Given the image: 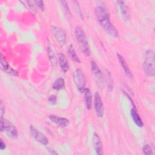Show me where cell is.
Here are the masks:
<instances>
[{
	"mask_svg": "<svg viewBox=\"0 0 155 155\" xmlns=\"http://www.w3.org/2000/svg\"><path fill=\"white\" fill-rule=\"evenodd\" d=\"M95 15L97 21L104 30L110 36L117 38L118 36V31L110 22V16L105 8L103 6L98 5L95 8Z\"/></svg>",
	"mask_w": 155,
	"mask_h": 155,
	"instance_id": "obj_1",
	"label": "cell"
},
{
	"mask_svg": "<svg viewBox=\"0 0 155 155\" xmlns=\"http://www.w3.org/2000/svg\"><path fill=\"white\" fill-rule=\"evenodd\" d=\"M74 36L81 51L86 56H89L91 54L90 46L86 35L81 27L78 26L75 28Z\"/></svg>",
	"mask_w": 155,
	"mask_h": 155,
	"instance_id": "obj_2",
	"label": "cell"
},
{
	"mask_svg": "<svg viewBox=\"0 0 155 155\" xmlns=\"http://www.w3.org/2000/svg\"><path fill=\"white\" fill-rule=\"evenodd\" d=\"M143 70L147 76L153 77L155 74L154 53L152 50L145 51L143 61Z\"/></svg>",
	"mask_w": 155,
	"mask_h": 155,
	"instance_id": "obj_3",
	"label": "cell"
},
{
	"mask_svg": "<svg viewBox=\"0 0 155 155\" xmlns=\"http://www.w3.org/2000/svg\"><path fill=\"white\" fill-rule=\"evenodd\" d=\"M73 79L78 90L81 93H84L86 88V79L83 71L79 68L75 70L73 73Z\"/></svg>",
	"mask_w": 155,
	"mask_h": 155,
	"instance_id": "obj_4",
	"label": "cell"
},
{
	"mask_svg": "<svg viewBox=\"0 0 155 155\" xmlns=\"http://www.w3.org/2000/svg\"><path fill=\"white\" fill-rule=\"evenodd\" d=\"M51 30L54 37L55 38V39L59 43V44L61 46L65 45L67 41V36L64 30L55 25H52Z\"/></svg>",
	"mask_w": 155,
	"mask_h": 155,
	"instance_id": "obj_5",
	"label": "cell"
},
{
	"mask_svg": "<svg viewBox=\"0 0 155 155\" xmlns=\"http://www.w3.org/2000/svg\"><path fill=\"white\" fill-rule=\"evenodd\" d=\"M4 131L5 132L8 137L12 139H16L18 137V132L16 127L5 119H4Z\"/></svg>",
	"mask_w": 155,
	"mask_h": 155,
	"instance_id": "obj_6",
	"label": "cell"
},
{
	"mask_svg": "<svg viewBox=\"0 0 155 155\" xmlns=\"http://www.w3.org/2000/svg\"><path fill=\"white\" fill-rule=\"evenodd\" d=\"M94 107L96 114L99 117H102L104 113V108L102 101L98 92H96L94 93Z\"/></svg>",
	"mask_w": 155,
	"mask_h": 155,
	"instance_id": "obj_7",
	"label": "cell"
},
{
	"mask_svg": "<svg viewBox=\"0 0 155 155\" xmlns=\"http://www.w3.org/2000/svg\"><path fill=\"white\" fill-rule=\"evenodd\" d=\"M91 70L97 83L101 85H103L104 83V75L100 68L99 67V66L97 65L96 62L93 60L91 61Z\"/></svg>",
	"mask_w": 155,
	"mask_h": 155,
	"instance_id": "obj_8",
	"label": "cell"
},
{
	"mask_svg": "<svg viewBox=\"0 0 155 155\" xmlns=\"http://www.w3.org/2000/svg\"><path fill=\"white\" fill-rule=\"evenodd\" d=\"M30 131L33 136V137L38 142L41 143L44 145H47L48 142V139L42 133L39 131L36 128H35L32 125L30 127Z\"/></svg>",
	"mask_w": 155,
	"mask_h": 155,
	"instance_id": "obj_9",
	"label": "cell"
},
{
	"mask_svg": "<svg viewBox=\"0 0 155 155\" xmlns=\"http://www.w3.org/2000/svg\"><path fill=\"white\" fill-rule=\"evenodd\" d=\"M1 68L6 73L15 76H18V72L9 65L5 58L2 54H1Z\"/></svg>",
	"mask_w": 155,
	"mask_h": 155,
	"instance_id": "obj_10",
	"label": "cell"
},
{
	"mask_svg": "<svg viewBox=\"0 0 155 155\" xmlns=\"http://www.w3.org/2000/svg\"><path fill=\"white\" fill-rule=\"evenodd\" d=\"M48 117L52 122L61 127H65L69 124V120L65 117H61L53 114L50 115Z\"/></svg>",
	"mask_w": 155,
	"mask_h": 155,
	"instance_id": "obj_11",
	"label": "cell"
},
{
	"mask_svg": "<svg viewBox=\"0 0 155 155\" xmlns=\"http://www.w3.org/2000/svg\"><path fill=\"white\" fill-rule=\"evenodd\" d=\"M93 143L95 150V152L98 155L103 154V147L101 140L99 136L96 133L93 134Z\"/></svg>",
	"mask_w": 155,
	"mask_h": 155,
	"instance_id": "obj_12",
	"label": "cell"
},
{
	"mask_svg": "<svg viewBox=\"0 0 155 155\" xmlns=\"http://www.w3.org/2000/svg\"><path fill=\"white\" fill-rule=\"evenodd\" d=\"M120 13L122 15V16L124 21H128L130 18V12H129V8L125 2L123 1H117Z\"/></svg>",
	"mask_w": 155,
	"mask_h": 155,
	"instance_id": "obj_13",
	"label": "cell"
},
{
	"mask_svg": "<svg viewBox=\"0 0 155 155\" xmlns=\"http://www.w3.org/2000/svg\"><path fill=\"white\" fill-rule=\"evenodd\" d=\"M58 61H59V64L61 70L64 72L66 73L69 69L68 61L66 56L63 53H58Z\"/></svg>",
	"mask_w": 155,
	"mask_h": 155,
	"instance_id": "obj_14",
	"label": "cell"
},
{
	"mask_svg": "<svg viewBox=\"0 0 155 155\" xmlns=\"http://www.w3.org/2000/svg\"><path fill=\"white\" fill-rule=\"evenodd\" d=\"M117 58H118V60L120 64V65H122V68H123V70L125 73V74L128 76V78L130 79H132L133 78V74L129 68V67L128 65V64H127L125 60L124 59V58H123V56L120 54L119 53H117Z\"/></svg>",
	"mask_w": 155,
	"mask_h": 155,
	"instance_id": "obj_15",
	"label": "cell"
},
{
	"mask_svg": "<svg viewBox=\"0 0 155 155\" xmlns=\"http://www.w3.org/2000/svg\"><path fill=\"white\" fill-rule=\"evenodd\" d=\"M130 114L131 117L134 121V124L139 127H142L143 125V123L142 122V119L140 118V116L139 115L137 110L133 108L130 110Z\"/></svg>",
	"mask_w": 155,
	"mask_h": 155,
	"instance_id": "obj_16",
	"label": "cell"
},
{
	"mask_svg": "<svg viewBox=\"0 0 155 155\" xmlns=\"http://www.w3.org/2000/svg\"><path fill=\"white\" fill-rule=\"evenodd\" d=\"M84 100L86 108L88 110H91L92 107V96L90 90L89 88H85L84 90Z\"/></svg>",
	"mask_w": 155,
	"mask_h": 155,
	"instance_id": "obj_17",
	"label": "cell"
},
{
	"mask_svg": "<svg viewBox=\"0 0 155 155\" xmlns=\"http://www.w3.org/2000/svg\"><path fill=\"white\" fill-rule=\"evenodd\" d=\"M67 53H68V54L70 57V58L74 62H77V63H81V60L79 58L78 56L77 55L76 53V51L74 48V47L72 44H70L68 47V49H67Z\"/></svg>",
	"mask_w": 155,
	"mask_h": 155,
	"instance_id": "obj_18",
	"label": "cell"
},
{
	"mask_svg": "<svg viewBox=\"0 0 155 155\" xmlns=\"http://www.w3.org/2000/svg\"><path fill=\"white\" fill-rule=\"evenodd\" d=\"M65 84L64 79L62 78H58L53 82L52 85V88L53 89L58 91L61 89H63L65 87Z\"/></svg>",
	"mask_w": 155,
	"mask_h": 155,
	"instance_id": "obj_19",
	"label": "cell"
},
{
	"mask_svg": "<svg viewBox=\"0 0 155 155\" xmlns=\"http://www.w3.org/2000/svg\"><path fill=\"white\" fill-rule=\"evenodd\" d=\"M142 151H143V154H147V155H153V154H154L152 148L148 144H146V145H143V147H142Z\"/></svg>",
	"mask_w": 155,
	"mask_h": 155,
	"instance_id": "obj_20",
	"label": "cell"
},
{
	"mask_svg": "<svg viewBox=\"0 0 155 155\" xmlns=\"http://www.w3.org/2000/svg\"><path fill=\"white\" fill-rule=\"evenodd\" d=\"M48 56L53 64H56V58L54 54V52L51 50V48L50 47H48Z\"/></svg>",
	"mask_w": 155,
	"mask_h": 155,
	"instance_id": "obj_21",
	"label": "cell"
},
{
	"mask_svg": "<svg viewBox=\"0 0 155 155\" xmlns=\"http://www.w3.org/2000/svg\"><path fill=\"white\" fill-rule=\"evenodd\" d=\"M107 85H108V88L110 90H112L113 84V82H112L111 74L108 71H107Z\"/></svg>",
	"mask_w": 155,
	"mask_h": 155,
	"instance_id": "obj_22",
	"label": "cell"
},
{
	"mask_svg": "<svg viewBox=\"0 0 155 155\" xmlns=\"http://www.w3.org/2000/svg\"><path fill=\"white\" fill-rule=\"evenodd\" d=\"M48 102H49L51 105H55V104H56V101H57L56 96L54 95V94H52V95L48 97Z\"/></svg>",
	"mask_w": 155,
	"mask_h": 155,
	"instance_id": "obj_23",
	"label": "cell"
},
{
	"mask_svg": "<svg viewBox=\"0 0 155 155\" xmlns=\"http://www.w3.org/2000/svg\"><path fill=\"white\" fill-rule=\"evenodd\" d=\"M74 8L76 11V12L79 14V15L82 18V14L81 13V8H80V7H79V3L77 1H74Z\"/></svg>",
	"mask_w": 155,
	"mask_h": 155,
	"instance_id": "obj_24",
	"label": "cell"
},
{
	"mask_svg": "<svg viewBox=\"0 0 155 155\" xmlns=\"http://www.w3.org/2000/svg\"><path fill=\"white\" fill-rule=\"evenodd\" d=\"M36 3V4L37 5V6L39 7V8L42 10L44 11V2L42 1H36L35 2Z\"/></svg>",
	"mask_w": 155,
	"mask_h": 155,
	"instance_id": "obj_25",
	"label": "cell"
},
{
	"mask_svg": "<svg viewBox=\"0 0 155 155\" xmlns=\"http://www.w3.org/2000/svg\"><path fill=\"white\" fill-rule=\"evenodd\" d=\"M60 2H61V3L62 4V5H63V7H64V9H65V10L66 11L67 13L70 15L71 13H70V12L68 6V5H67V2H65V1H60Z\"/></svg>",
	"mask_w": 155,
	"mask_h": 155,
	"instance_id": "obj_26",
	"label": "cell"
},
{
	"mask_svg": "<svg viewBox=\"0 0 155 155\" xmlns=\"http://www.w3.org/2000/svg\"><path fill=\"white\" fill-rule=\"evenodd\" d=\"M5 113V108L4 106V104L2 102V101H1V104H0V114H1V118H3V116L4 114Z\"/></svg>",
	"mask_w": 155,
	"mask_h": 155,
	"instance_id": "obj_27",
	"label": "cell"
},
{
	"mask_svg": "<svg viewBox=\"0 0 155 155\" xmlns=\"http://www.w3.org/2000/svg\"><path fill=\"white\" fill-rule=\"evenodd\" d=\"M5 148H6L5 143L4 142V141L2 139H1L0 140V149L1 150H4V149H5Z\"/></svg>",
	"mask_w": 155,
	"mask_h": 155,
	"instance_id": "obj_28",
	"label": "cell"
},
{
	"mask_svg": "<svg viewBox=\"0 0 155 155\" xmlns=\"http://www.w3.org/2000/svg\"><path fill=\"white\" fill-rule=\"evenodd\" d=\"M48 152H49L50 154H57V153L54 152V150H50V148H48Z\"/></svg>",
	"mask_w": 155,
	"mask_h": 155,
	"instance_id": "obj_29",
	"label": "cell"
}]
</instances>
